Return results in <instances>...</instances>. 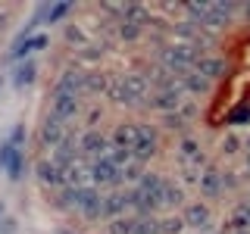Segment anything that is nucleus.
<instances>
[{"label": "nucleus", "instance_id": "45", "mask_svg": "<svg viewBox=\"0 0 250 234\" xmlns=\"http://www.w3.org/2000/svg\"><path fill=\"white\" fill-rule=\"evenodd\" d=\"M231 234H250V228H238V231H231Z\"/></svg>", "mask_w": 250, "mask_h": 234}, {"label": "nucleus", "instance_id": "5", "mask_svg": "<svg viewBox=\"0 0 250 234\" xmlns=\"http://www.w3.org/2000/svg\"><path fill=\"white\" fill-rule=\"evenodd\" d=\"M88 172H91V184L97 187V184H119L122 181V169L116 166L109 156H104V159H94L91 166H88Z\"/></svg>", "mask_w": 250, "mask_h": 234}, {"label": "nucleus", "instance_id": "3", "mask_svg": "<svg viewBox=\"0 0 250 234\" xmlns=\"http://www.w3.org/2000/svg\"><path fill=\"white\" fill-rule=\"evenodd\" d=\"M182 97H185L182 84H172V88H163V91H150V97L144 100V106L160 109V113L166 116V113H175V109L182 106Z\"/></svg>", "mask_w": 250, "mask_h": 234}, {"label": "nucleus", "instance_id": "39", "mask_svg": "<svg viewBox=\"0 0 250 234\" xmlns=\"http://www.w3.org/2000/svg\"><path fill=\"white\" fill-rule=\"evenodd\" d=\"M6 140H10L16 150H19V147H22V140H25V125H16V128L10 131V137H6Z\"/></svg>", "mask_w": 250, "mask_h": 234}, {"label": "nucleus", "instance_id": "22", "mask_svg": "<svg viewBox=\"0 0 250 234\" xmlns=\"http://www.w3.org/2000/svg\"><path fill=\"white\" fill-rule=\"evenodd\" d=\"M109 88V75L100 69H88L84 72V94H106Z\"/></svg>", "mask_w": 250, "mask_h": 234}, {"label": "nucleus", "instance_id": "41", "mask_svg": "<svg viewBox=\"0 0 250 234\" xmlns=\"http://www.w3.org/2000/svg\"><path fill=\"white\" fill-rule=\"evenodd\" d=\"M178 113H182V116H185V119H188V122H191V119H194V116H197V106H194V103H182V106H178Z\"/></svg>", "mask_w": 250, "mask_h": 234}, {"label": "nucleus", "instance_id": "15", "mask_svg": "<svg viewBox=\"0 0 250 234\" xmlns=\"http://www.w3.org/2000/svg\"><path fill=\"white\" fill-rule=\"evenodd\" d=\"M47 44H50V38H47V35H31V38H25V41H16V44H13L10 57L22 62V59H28L31 50H44Z\"/></svg>", "mask_w": 250, "mask_h": 234}, {"label": "nucleus", "instance_id": "23", "mask_svg": "<svg viewBox=\"0 0 250 234\" xmlns=\"http://www.w3.org/2000/svg\"><path fill=\"white\" fill-rule=\"evenodd\" d=\"M238 228H250V203L247 200L238 203L234 213H231V218L225 222V231H238Z\"/></svg>", "mask_w": 250, "mask_h": 234}, {"label": "nucleus", "instance_id": "52", "mask_svg": "<svg viewBox=\"0 0 250 234\" xmlns=\"http://www.w3.org/2000/svg\"><path fill=\"white\" fill-rule=\"evenodd\" d=\"M247 203H250V200H247Z\"/></svg>", "mask_w": 250, "mask_h": 234}, {"label": "nucleus", "instance_id": "50", "mask_svg": "<svg viewBox=\"0 0 250 234\" xmlns=\"http://www.w3.org/2000/svg\"><path fill=\"white\" fill-rule=\"evenodd\" d=\"M0 88H3V75H0Z\"/></svg>", "mask_w": 250, "mask_h": 234}, {"label": "nucleus", "instance_id": "13", "mask_svg": "<svg viewBox=\"0 0 250 234\" xmlns=\"http://www.w3.org/2000/svg\"><path fill=\"white\" fill-rule=\"evenodd\" d=\"M78 156H82V140H75L72 135H69V137L57 147V150H53L50 159H53V162H60L62 169H69L72 162H78Z\"/></svg>", "mask_w": 250, "mask_h": 234}, {"label": "nucleus", "instance_id": "32", "mask_svg": "<svg viewBox=\"0 0 250 234\" xmlns=\"http://www.w3.org/2000/svg\"><path fill=\"white\" fill-rule=\"evenodd\" d=\"M144 162H128V166L122 169V181H135V187L141 184V178H144Z\"/></svg>", "mask_w": 250, "mask_h": 234}, {"label": "nucleus", "instance_id": "48", "mask_svg": "<svg viewBox=\"0 0 250 234\" xmlns=\"http://www.w3.org/2000/svg\"><path fill=\"white\" fill-rule=\"evenodd\" d=\"M60 234H72V231H66V228H62V231H60Z\"/></svg>", "mask_w": 250, "mask_h": 234}, {"label": "nucleus", "instance_id": "28", "mask_svg": "<svg viewBox=\"0 0 250 234\" xmlns=\"http://www.w3.org/2000/svg\"><path fill=\"white\" fill-rule=\"evenodd\" d=\"M104 50H106L104 44H84L82 50H75V59H82V62H97L100 57H104Z\"/></svg>", "mask_w": 250, "mask_h": 234}, {"label": "nucleus", "instance_id": "1", "mask_svg": "<svg viewBox=\"0 0 250 234\" xmlns=\"http://www.w3.org/2000/svg\"><path fill=\"white\" fill-rule=\"evenodd\" d=\"M150 97V81L144 72H125L122 75V100L119 106H141Z\"/></svg>", "mask_w": 250, "mask_h": 234}, {"label": "nucleus", "instance_id": "16", "mask_svg": "<svg viewBox=\"0 0 250 234\" xmlns=\"http://www.w3.org/2000/svg\"><path fill=\"white\" fill-rule=\"evenodd\" d=\"M135 144H138V125L122 122L119 128L113 131V147H119V150H135Z\"/></svg>", "mask_w": 250, "mask_h": 234}, {"label": "nucleus", "instance_id": "25", "mask_svg": "<svg viewBox=\"0 0 250 234\" xmlns=\"http://www.w3.org/2000/svg\"><path fill=\"white\" fill-rule=\"evenodd\" d=\"M116 35H119L122 44H135L138 38L144 35V28H141V25H131V22H119V25H116Z\"/></svg>", "mask_w": 250, "mask_h": 234}, {"label": "nucleus", "instance_id": "12", "mask_svg": "<svg viewBox=\"0 0 250 234\" xmlns=\"http://www.w3.org/2000/svg\"><path fill=\"white\" fill-rule=\"evenodd\" d=\"M182 218H185L188 228H194V231H207V228H209V218H213V213H209L207 203H188L185 213H182Z\"/></svg>", "mask_w": 250, "mask_h": 234}, {"label": "nucleus", "instance_id": "33", "mask_svg": "<svg viewBox=\"0 0 250 234\" xmlns=\"http://www.w3.org/2000/svg\"><path fill=\"white\" fill-rule=\"evenodd\" d=\"M225 122H231V125H247V122H250V103H238L229 116H225Z\"/></svg>", "mask_w": 250, "mask_h": 234}, {"label": "nucleus", "instance_id": "8", "mask_svg": "<svg viewBox=\"0 0 250 234\" xmlns=\"http://www.w3.org/2000/svg\"><path fill=\"white\" fill-rule=\"evenodd\" d=\"M78 109H82V103H78V97H72V94H57L53 91L50 97V116L53 119H60L62 125H66L69 119H75Z\"/></svg>", "mask_w": 250, "mask_h": 234}, {"label": "nucleus", "instance_id": "14", "mask_svg": "<svg viewBox=\"0 0 250 234\" xmlns=\"http://www.w3.org/2000/svg\"><path fill=\"white\" fill-rule=\"evenodd\" d=\"M125 209H131L128 206V194H125V191H119V194H104V218H106V222L122 218Z\"/></svg>", "mask_w": 250, "mask_h": 234}, {"label": "nucleus", "instance_id": "19", "mask_svg": "<svg viewBox=\"0 0 250 234\" xmlns=\"http://www.w3.org/2000/svg\"><path fill=\"white\" fill-rule=\"evenodd\" d=\"M225 69H229V62L225 59H219V57H200L197 59V66H194V72H200L203 78H222L225 75Z\"/></svg>", "mask_w": 250, "mask_h": 234}, {"label": "nucleus", "instance_id": "17", "mask_svg": "<svg viewBox=\"0 0 250 234\" xmlns=\"http://www.w3.org/2000/svg\"><path fill=\"white\" fill-rule=\"evenodd\" d=\"M153 19V13L147 10L144 3H122V22H131V25H141L147 28Z\"/></svg>", "mask_w": 250, "mask_h": 234}, {"label": "nucleus", "instance_id": "42", "mask_svg": "<svg viewBox=\"0 0 250 234\" xmlns=\"http://www.w3.org/2000/svg\"><path fill=\"white\" fill-rule=\"evenodd\" d=\"M222 184H225V191L238 187V175H231V172H222Z\"/></svg>", "mask_w": 250, "mask_h": 234}, {"label": "nucleus", "instance_id": "43", "mask_svg": "<svg viewBox=\"0 0 250 234\" xmlns=\"http://www.w3.org/2000/svg\"><path fill=\"white\" fill-rule=\"evenodd\" d=\"M100 119H104V113H100V109H91V113H88V125H97Z\"/></svg>", "mask_w": 250, "mask_h": 234}, {"label": "nucleus", "instance_id": "10", "mask_svg": "<svg viewBox=\"0 0 250 234\" xmlns=\"http://www.w3.org/2000/svg\"><path fill=\"white\" fill-rule=\"evenodd\" d=\"M53 91H57V94H72V97H78V94L84 91V69H82V66H69L66 72L57 78Z\"/></svg>", "mask_w": 250, "mask_h": 234}, {"label": "nucleus", "instance_id": "6", "mask_svg": "<svg viewBox=\"0 0 250 234\" xmlns=\"http://www.w3.org/2000/svg\"><path fill=\"white\" fill-rule=\"evenodd\" d=\"M241 10V3H209V10L207 16H203V22H200V28H225L229 22L234 19V13Z\"/></svg>", "mask_w": 250, "mask_h": 234}, {"label": "nucleus", "instance_id": "20", "mask_svg": "<svg viewBox=\"0 0 250 234\" xmlns=\"http://www.w3.org/2000/svg\"><path fill=\"white\" fill-rule=\"evenodd\" d=\"M35 78H38V62L28 57V59H22L19 66H16V72H13V84L22 91V88H28Z\"/></svg>", "mask_w": 250, "mask_h": 234}, {"label": "nucleus", "instance_id": "34", "mask_svg": "<svg viewBox=\"0 0 250 234\" xmlns=\"http://www.w3.org/2000/svg\"><path fill=\"white\" fill-rule=\"evenodd\" d=\"M163 128H169V131H185V128H188V119L178 113V109H175V113H166V116H163Z\"/></svg>", "mask_w": 250, "mask_h": 234}, {"label": "nucleus", "instance_id": "31", "mask_svg": "<svg viewBox=\"0 0 250 234\" xmlns=\"http://www.w3.org/2000/svg\"><path fill=\"white\" fill-rule=\"evenodd\" d=\"M62 35H66V41L75 47V50H82L84 44H91L88 41V35H84V28H78V25H66V31H62Z\"/></svg>", "mask_w": 250, "mask_h": 234}, {"label": "nucleus", "instance_id": "35", "mask_svg": "<svg viewBox=\"0 0 250 234\" xmlns=\"http://www.w3.org/2000/svg\"><path fill=\"white\" fill-rule=\"evenodd\" d=\"M131 234H160V218H153V215L138 218V225H135V231H131Z\"/></svg>", "mask_w": 250, "mask_h": 234}, {"label": "nucleus", "instance_id": "11", "mask_svg": "<svg viewBox=\"0 0 250 234\" xmlns=\"http://www.w3.org/2000/svg\"><path fill=\"white\" fill-rule=\"evenodd\" d=\"M197 187H200V194H203V197H209V200L222 197V194H225L222 172H219L216 166H207V169L200 172V181H197Z\"/></svg>", "mask_w": 250, "mask_h": 234}, {"label": "nucleus", "instance_id": "37", "mask_svg": "<svg viewBox=\"0 0 250 234\" xmlns=\"http://www.w3.org/2000/svg\"><path fill=\"white\" fill-rule=\"evenodd\" d=\"M69 13H72V3H50V16H47V22H62Z\"/></svg>", "mask_w": 250, "mask_h": 234}, {"label": "nucleus", "instance_id": "30", "mask_svg": "<svg viewBox=\"0 0 250 234\" xmlns=\"http://www.w3.org/2000/svg\"><path fill=\"white\" fill-rule=\"evenodd\" d=\"M188 228L182 215H169V218H160V234H182Z\"/></svg>", "mask_w": 250, "mask_h": 234}, {"label": "nucleus", "instance_id": "2", "mask_svg": "<svg viewBox=\"0 0 250 234\" xmlns=\"http://www.w3.org/2000/svg\"><path fill=\"white\" fill-rule=\"evenodd\" d=\"M156 153H160V128H153V125H147V122H138V144H135V150H131L135 162H147Z\"/></svg>", "mask_w": 250, "mask_h": 234}, {"label": "nucleus", "instance_id": "27", "mask_svg": "<svg viewBox=\"0 0 250 234\" xmlns=\"http://www.w3.org/2000/svg\"><path fill=\"white\" fill-rule=\"evenodd\" d=\"M182 10L188 13V22L200 25L203 16H207V10H209V3H197V0H188V3H182Z\"/></svg>", "mask_w": 250, "mask_h": 234}, {"label": "nucleus", "instance_id": "9", "mask_svg": "<svg viewBox=\"0 0 250 234\" xmlns=\"http://www.w3.org/2000/svg\"><path fill=\"white\" fill-rule=\"evenodd\" d=\"M35 175L44 187H66V169L53 159H38L35 166Z\"/></svg>", "mask_w": 250, "mask_h": 234}, {"label": "nucleus", "instance_id": "40", "mask_svg": "<svg viewBox=\"0 0 250 234\" xmlns=\"http://www.w3.org/2000/svg\"><path fill=\"white\" fill-rule=\"evenodd\" d=\"M0 234H16V218L13 215H3V222H0Z\"/></svg>", "mask_w": 250, "mask_h": 234}, {"label": "nucleus", "instance_id": "26", "mask_svg": "<svg viewBox=\"0 0 250 234\" xmlns=\"http://www.w3.org/2000/svg\"><path fill=\"white\" fill-rule=\"evenodd\" d=\"M6 175H10L13 181H19V178L25 175V153H22V150H16L10 156V162H6Z\"/></svg>", "mask_w": 250, "mask_h": 234}, {"label": "nucleus", "instance_id": "47", "mask_svg": "<svg viewBox=\"0 0 250 234\" xmlns=\"http://www.w3.org/2000/svg\"><path fill=\"white\" fill-rule=\"evenodd\" d=\"M244 169H247V172H250V153H247V166H244Z\"/></svg>", "mask_w": 250, "mask_h": 234}, {"label": "nucleus", "instance_id": "7", "mask_svg": "<svg viewBox=\"0 0 250 234\" xmlns=\"http://www.w3.org/2000/svg\"><path fill=\"white\" fill-rule=\"evenodd\" d=\"M113 150V137L100 135V131H84L82 135V156H91V159H104Z\"/></svg>", "mask_w": 250, "mask_h": 234}, {"label": "nucleus", "instance_id": "46", "mask_svg": "<svg viewBox=\"0 0 250 234\" xmlns=\"http://www.w3.org/2000/svg\"><path fill=\"white\" fill-rule=\"evenodd\" d=\"M0 222H3V203H0Z\"/></svg>", "mask_w": 250, "mask_h": 234}, {"label": "nucleus", "instance_id": "18", "mask_svg": "<svg viewBox=\"0 0 250 234\" xmlns=\"http://www.w3.org/2000/svg\"><path fill=\"white\" fill-rule=\"evenodd\" d=\"M147 81H150V88L153 91H163V88H172V84H178V78L169 72L166 66H160V62H156V66H147Z\"/></svg>", "mask_w": 250, "mask_h": 234}, {"label": "nucleus", "instance_id": "49", "mask_svg": "<svg viewBox=\"0 0 250 234\" xmlns=\"http://www.w3.org/2000/svg\"><path fill=\"white\" fill-rule=\"evenodd\" d=\"M247 153H250V137H247Z\"/></svg>", "mask_w": 250, "mask_h": 234}, {"label": "nucleus", "instance_id": "36", "mask_svg": "<svg viewBox=\"0 0 250 234\" xmlns=\"http://www.w3.org/2000/svg\"><path fill=\"white\" fill-rule=\"evenodd\" d=\"M178 150H182V156H188V159H197V156L203 153V147L197 144L194 137H182V144H178Z\"/></svg>", "mask_w": 250, "mask_h": 234}, {"label": "nucleus", "instance_id": "44", "mask_svg": "<svg viewBox=\"0 0 250 234\" xmlns=\"http://www.w3.org/2000/svg\"><path fill=\"white\" fill-rule=\"evenodd\" d=\"M241 13H244V22H250V3H241Z\"/></svg>", "mask_w": 250, "mask_h": 234}, {"label": "nucleus", "instance_id": "21", "mask_svg": "<svg viewBox=\"0 0 250 234\" xmlns=\"http://www.w3.org/2000/svg\"><path fill=\"white\" fill-rule=\"evenodd\" d=\"M178 84H182L185 94H197V97H200V94H209V88H213V81H209V78H203L200 72H194V69H191V72H188Z\"/></svg>", "mask_w": 250, "mask_h": 234}, {"label": "nucleus", "instance_id": "29", "mask_svg": "<svg viewBox=\"0 0 250 234\" xmlns=\"http://www.w3.org/2000/svg\"><path fill=\"white\" fill-rule=\"evenodd\" d=\"M135 225H138V218L122 215V218H116V222H109L106 234H131V231H135Z\"/></svg>", "mask_w": 250, "mask_h": 234}, {"label": "nucleus", "instance_id": "38", "mask_svg": "<svg viewBox=\"0 0 250 234\" xmlns=\"http://www.w3.org/2000/svg\"><path fill=\"white\" fill-rule=\"evenodd\" d=\"M219 150H222L225 156H231V153H238V150H241V140L234 137V135H225V137H222V144H219Z\"/></svg>", "mask_w": 250, "mask_h": 234}, {"label": "nucleus", "instance_id": "4", "mask_svg": "<svg viewBox=\"0 0 250 234\" xmlns=\"http://www.w3.org/2000/svg\"><path fill=\"white\" fill-rule=\"evenodd\" d=\"M66 137H69L66 125H62L60 119H53V116H47V119L41 122V128H38V144L47 147V150H57Z\"/></svg>", "mask_w": 250, "mask_h": 234}, {"label": "nucleus", "instance_id": "51", "mask_svg": "<svg viewBox=\"0 0 250 234\" xmlns=\"http://www.w3.org/2000/svg\"><path fill=\"white\" fill-rule=\"evenodd\" d=\"M219 234H229V231H219Z\"/></svg>", "mask_w": 250, "mask_h": 234}, {"label": "nucleus", "instance_id": "24", "mask_svg": "<svg viewBox=\"0 0 250 234\" xmlns=\"http://www.w3.org/2000/svg\"><path fill=\"white\" fill-rule=\"evenodd\" d=\"M182 203H185V187L175 184V181H166V187H163V206L175 209V206H182Z\"/></svg>", "mask_w": 250, "mask_h": 234}]
</instances>
